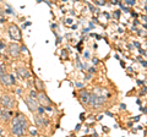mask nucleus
I'll list each match as a JSON object with an SVG mask.
<instances>
[{
    "mask_svg": "<svg viewBox=\"0 0 147 137\" xmlns=\"http://www.w3.org/2000/svg\"><path fill=\"white\" fill-rule=\"evenodd\" d=\"M25 102H26L27 105H28V108H30V110H31V111H36V110H37V108H38V104H37V102L34 100L33 97L26 98V99H25Z\"/></svg>",
    "mask_w": 147,
    "mask_h": 137,
    "instance_id": "obj_5",
    "label": "nucleus"
},
{
    "mask_svg": "<svg viewBox=\"0 0 147 137\" xmlns=\"http://www.w3.org/2000/svg\"><path fill=\"white\" fill-rule=\"evenodd\" d=\"M104 97L103 95H98V94H92L90 95V98H88V103L92 104L93 107H99V105H102V104L104 103Z\"/></svg>",
    "mask_w": 147,
    "mask_h": 137,
    "instance_id": "obj_2",
    "label": "nucleus"
},
{
    "mask_svg": "<svg viewBox=\"0 0 147 137\" xmlns=\"http://www.w3.org/2000/svg\"><path fill=\"white\" fill-rule=\"evenodd\" d=\"M17 72H18V75H20L21 77H24V79L30 77V72H28V70H27L26 67H18L17 68Z\"/></svg>",
    "mask_w": 147,
    "mask_h": 137,
    "instance_id": "obj_9",
    "label": "nucleus"
},
{
    "mask_svg": "<svg viewBox=\"0 0 147 137\" xmlns=\"http://www.w3.org/2000/svg\"><path fill=\"white\" fill-rule=\"evenodd\" d=\"M38 100H39V102L42 103V104H47V105H48V104H50V99H49L44 93H39V94H38Z\"/></svg>",
    "mask_w": 147,
    "mask_h": 137,
    "instance_id": "obj_11",
    "label": "nucleus"
},
{
    "mask_svg": "<svg viewBox=\"0 0 147 137\" xmlns=\"http://www.w3.org/2000/svg\"><path fill=\"white\" fill-rule=\"evenodd\" d=\"M9 34L10 37L15 40H20L21 39V32H20V28L15 25H11L10 28H9Z\"/></svg>",
    "mask_w": 147,
    "mask_h": 137,
    "instance_id": "obj_3",
    "label": "nucleus"
},
{
    "mask_svg": "<svg viewBox=\"0 0 147 137\" xmlns=\"http://www.w3.org/2000/svg\"><path fill=\"white\" fill-rule=\"evenodd\" d=\"M3 134V130H1V127H0V135H1Z\"/></svg>",
    "mask_w": 147,
    "mask_h": 137,
    "instance_id": "obj_14",
    "label": "nucleus"
},
{
    "mask_svg": "<svg viewBox=\"0 0 147 137\" xmlns=\"http://www.w3.org/2000/svg\"><path fill=\"white\" fill-rule=\"evenodd\" d=\"M9 53H10V55L13 56V58H17L18 54H20V48H18V45L16 44H11L10 47H9Z\"/></svg>",
    "mask_w": 147,
    "mask_h": 137,
    "instance_id": "obj_6",
    "label": "nucleus"
},
{
    "mask_svg": "<svg viewBox=\"0 0 147 137\" xmlns=\"http://www.w3.org/2000/svg\"><path fill=\"white\" fill-rule=\"evenodd\" d=\"M80 98L84 103H88V98H90L88 92H87V91H82V92L80 93Z\"/></svg>",
    "mask_w": 147,
    "mask_h": 137,
    "instance_id": "obj_12",
    "label": "nucleus"
},
{
    "mask_svg": "<svg viewBox=\"0 0 147 137\" xmlns=\"http://www.w3.org/2000/svg\"><path fill=\"white\" fill-rule=\"evenodd\" d=\"M0 102H1V105L5 108V109L13 107V99L10 97V95H7V94L1 95V98H0Z\"/></svg>",
    "mask_w": 147,
    "mask_h": 137,
    "instance_id": "obj_4",
    "label": "nucleus"
},
{
    "mask_svg": "<svg viewBox=\"0 0 147 137\" xmlns=\"http://www.w3.org/2000/svg\"><path fill=\"white\" fill-rule=\"evenodd\" d=\"M27 129V121L24 115L17 114L12 119V134L16 136H22Z\"/></svg>",
    "mask_w": 147,
    "mask_h": 137,
    "instance_id": "obj_1",
    "label": "nucleus"
},
{
    "mask_svg": "<svg viewBox=\"0 0 147 137\" xmlns=\"http://www.w3.org/2000/svg\"><path fill=\"white\" fill-rule=\"evenodd\" d=\"M12 114L9 111V110H5V108L4 109H0V119H1L3 121H7L9 119L11 118Z\"/></svg>",
    "mask_w": 147,
    "mask_h": 137,
    "instance_id": "obj_8",
    "label": "nucleus"
},
{
    "mask_svg": "<svg viewBox=\"0 0 147 137\" xmlns=\"http://www.w3.org/2000/svg\"><path fill=\"white\" fill-rule=\"evenodd\" d=\"M0 79H1L3 83H5V85H7V86H10V85H13V83H15V79H13L12 76L0 75Z\"/></svg>",
    "mask_w": 147,
    "mask_h": 137,
    "instance_id": "obj_7",
    "label": "nucleus"
},
{
    "mask_svg": "<svg viewBox=\"0 0 147 137\" xmlns=\"http://www.w3.org/2000/svg\"><path fill=\"white\" fill-rule=\"evenodd\" d=\"M36 122H37L38 126H44V125L48 124V120H45L44 116H42V115H37L36 116Z\"/></svg>",
    "mask_w": 147,
    "mask_h": 137,
    "instance_id": "obj_10",
    "label": "nucleus"
},
{
    "mask_svg": "<svg viewBox=\"0 0 147 137\" xmlns=\"http://www.w3.org/2000/svg\"><path fill=\"white\" fill-rule=\"evenodd\" d=\"M31 132H32V135H37V131H34V130H32Z\"/></svg>",
    "mask_w": 147,
    "mask_h": 137,
    "instance_id": "obj_13",
    "label": "nucleus"
}]
</instances>
